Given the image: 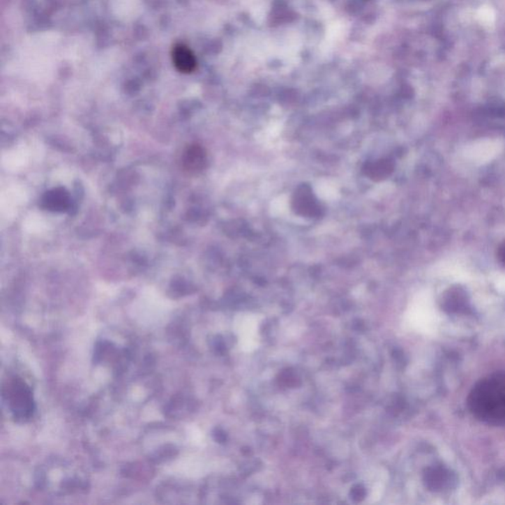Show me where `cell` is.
Here are the masks:
<instances>
[{
	"mask_svg": "<svg viewBox=\"0 0 505 505\" xmlns=\"http://www.w3.org/2000/svg\"><path fill=\"white\" fill-rule=\"evenodd\" d=\"M478 418L494 423H505V373L483 379L475 386L469 400Z\"/></svg>",
	"mask_w": 505,
	"mask_h": 505,
	"instance_id": "cell-1",
	"label": "cell"
},
{
	"mask_svg": "<svg viewBox=\"0 0 505 505\" xmlns=\"http://www.w3.org/2000/svg\"><path fill=\"white\" fill-rule=\"evenodd\" d=\"M11 407L15 416L21 419L29 418L33 413V402L27 386L23 382H16L15 389L12 393Z\"/></svg>",
	"mask_w": 505,
	"mask_h": 505,
	"instance_id": "cell-2",
	"label": "cell"
},
{
	"mask_svg": "<svg viewBox=\"0 0 505 505\" xmlns=\"http://www.w3.org/2000/svg\"><path fill=\"white\" fill-rule=\"evenodd\" d=\"M172 59L174 66L180 73H190L197 68V59L194 52L185 45L177 44L174 46Z\"/></svg>",
	"mask_w": 505,
	"mask_h": 505,
	"instance_id": "cell-3",
	"label": "cell"
},
{
	"mask_svg": "<svg viewBox=\"0 0 505 505\" xmlns=\"http://www.w3.org/2000/svg\"><path fill=\"white\" fill-rule=\"evenodd\" d=\"M297 211H302L303 214H313L316 211V204L313 201V197L311 193L307 190V188H304L301 192L296 195V199L294 202Z\"/></svg>",
	"mask_w": 505,
	"mask_h": 505,
	"instance_id": "cell-4",
	"label": "cell"
},
{
	"mask_svg": "<svg viewBox=\"0 0 505 505\" xmlns=\"http://www.w3.org/2000/svg\"><path fill=\"white\" fill-rule=\"evenodd\" d=\"M499 256L502 261L505 264V245L500 249Z\"/></svg>",
	"mask_w": 505,
	"mask_h": 505,
	"instance_id": "cell-5",
	"label": "cell"
}]
</instances>
